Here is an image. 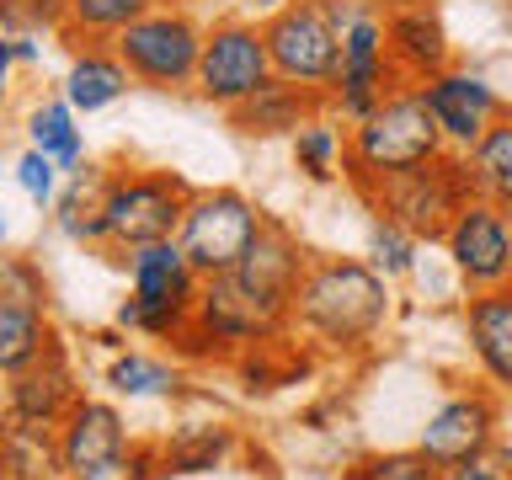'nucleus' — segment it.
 <instances>
[{
    "label": "nucleus",
    "mask_w": 512,
    "mask_h": 480,
    "mask_svg": "<svg viewBox=\"0 0 512 480\" xmlns=\"http://www.w3.org/2000/svg\"><path fill=\"white\" fill-rule=\"evenodd\" d=\"M390 315V278L358 256H310L294 294V326L331 352H363Z\"/></svg>",
    "instance_id": "1"
},
{
    "label": "nucleus",
    "mask_w": 512,
    "mask_h": 480,
    "mask_svg": "<svg viewBox=\"0 0 512 480\" xmlns=\"http://www.w3.org/2000/svg\"><path fill=\"white\" fill-rule=\"evenodd\" d=\"M448 155V139L438 118H432L422 86H400L384 107H374L363 123L347 128V166L342 176L358 187V198H368L379 182L411 171V166H427V160Z\"/></svg>",
    "instance_id": "2"
},
{
    "label": "nucleus",
    "mask_w": 512,
    "mask_h": 480,
    "mask_svg": "<svg viewBox=\"0 0 512 480\" xmlns=\"http://www.w3.org/2000/svg\"><path fill=\"white\" fill-rule=\"evenodd\" d=\"M198 267L187 262L182 240H150V246L128 251V299L118 304V326L144 336H182L192 326V304H198Z\"/></svg>",
    "instance_id": "3"
},
{
    "label": "nucleus",
    "mask_w": 512,
    "mask_h": 480,
    "mask_svg": "<svg viewBox=\"0 0 512 480\" xmlns=\"http://www.w3.org/2000/svg\"><path fill=\"white\" fill-rule=\"evenodd\" d=\"M470 198H475L470 166H464V155L448 150L438 160H427V166H411L390 176V182H379L363 203L374 214H390L395 224H406L416 240H443Z\"/></svg>",
    "instance_id": "4"
},
{
    "label": "nucleus",
    "mask_w": 512,
    "mask_h": 480,
    "mask_svg": "<svg viewBox=\"0 0 512 480\" xmlns=\"http://www.w3.org/2000/svg\"><path fill=\"white\" fill-rule=\"evenodd\" d=\"M208 27L176 0H160L150 16H139L123 38H112V48L123 54V64L134 70L139 86L150 91H187L198 86V59H203Z\"/></svg>",
    "instance_id": "5"
},
{
    "label": "nucleus",
    "mask_w": 512,
    "mask_h": 480,
    "mask_svg": "<svg viewBox=\"0 0 512 480\" xmlns=\"http://www.w3.org/2000/svg\"><path fill=\"white\" fill-rule=\"evenodd\" d=\"M262 230H267V214L246 198V192L203 187V192H192L176 240H182L187 262L198 267V278H224V272H235L251 256Z\"/></svg>",
    "instance_id": "6"
},
{
    "label": "nucleus",
    "mask_w": 512,
    "mask_h": 480,
    "mask_svg": "<svg viewBox=\"0 0 512 480\" xmlns=\"http://www.w3.org/2000/svg\"><path fill=\"white\" fill-rule=\"evenodd\" d=\"M272 75V54H267V32L251 16H219L208 22L203 38V59H198V91L208 107L235 112L240 102H251Z\"/></svg>",
    "instance_id": "7"
},
{
    "label": "nucleus",
    "mask_w": 512,
    "mask_h": 480,
    "mask_svg": "<svg viewBox=\"0 0 512 480\" xmlns=\"http://www.w3.org/2000/svg\"><path fill=\"white\" fill-rule=\"evenodd\" d=\"M192 203V187L176 171H112L107 182V235L118 251L150 246L182 230V214Z\"/></svg>",
    "instance_id": "8"
},
{
    "label": "nucleus",
    "mask_w": 512,
    "mask_h": 480,
    "mask_svg": "<svg viewBox=\"0 0 512 480\" xmlns=\"http://www.w3.org/2000/svg\"><path fill=\"white\" fill-rule=\"evenodd\" d=\"M384 6H390V0H384ZM384 6L368 11V16H358V22L342 32V64H336L331 112H336L347 128L363 123L374 107H384L400 86H411V80L395 70L390 27H384Z\"/></svg>",
    "instance_id": "9"
},
{
    "label": "nucleus",
    "mask_w": 512,
    "mask_h": 480,
    "mask_svg": "<svg viewBox=\"0 0 512 480\" xmlns=\"http://www.w3.org/2000/svg\"><path fill=\"white\" fill-rule=\"evenodd\" d=\"M283 326H288L283 315H272L251 288H240L235 272H224V278H203L198 304H192V326L176 342L187 352H246L272 342Z\"/></svg>",
    "instance_id": "10"
},
{
    "label": "nucleus",
    "mask_w": 512,
    "mask_h": 480,
    "mask_svg": "<svg viewBox=\"0 0 512 480\" xmlns=\"http://www.w3.org/2000/svg\"><path fill=\"white\" fill-rule=\"evenodd\" d=\"M262 32H267L272 75L331 96L336 64H342V32H336V22L326 16L320 0H294V6H283L278 16L262 22Z\"/></svg>",
    "instance_id": "11"
},
{
    "label": "nucleus",
    "mask_w": 512,
    "mask_h": 480,
    "mask_svg": "<svg viewBox=\"0 0 512 480\" xmlns=\"http://www.w3.org/2000/svg\"><path fill=\"white\" fill-rule=\"evenodd\" d=\"M448 262L464 278L470 294H486V288L512 283V214L496 208L486 198H470L464 214L454 219V230L443 235Z\"/></svg>",
    "instance_id": "12"
},
{
    "label": "nucleus",
    "mask_w": 512,
    "mask_h": 480,
    "mask_svg": "<svg viewBox=\"0 0 512 480\" xmlns=\"http://www.w3.org/2000/svg\"><path fill=\"white\" fill-rule=\"evenodd\" d=\"M416 86H422L432 118H438L454 155H470L475 144L486 139V128L507 112L502 91H496L480 70H464V64H448V70H438L432 80H416Z\"/></svg>",
    "instance_id": "13"
},
{
    "label": "nucleus",
    "mask_w": 512,
    "mask_h": 480,
    "mask_svg": "<svg viewBox=\"0 0 512 480\" xmlns=\"http://www.w3.org/2000/svg\"><path fill=\"white\" fill-rule=\"evenodd\" d=\"M80 406L75 390V368L64 358V347L54 342L43 358H32L27 368L6 374V422L27 427H64V416Z\"/></svg>",
    "instance_id": "14"
},
{
    "label": "nucleus",
    "mask_w": 512,
    "mask_h": 480,
    "mask_svg": "<svg viewBox=\"0 0 512 480\" xmlns=\"http://www.w3.org/2000/svg\"><path fill=\"white\" fill-rule=\"evenodd\" d=\"M304 267H310V256H304V246L294 240V230L278 224V219H267L262 240H256L251 256L235 267V278H240V288H251L272 315L294 320V294H299Z\"/></svg>",
    "instance_id": "15"
},
{
    "label": "nucleus",
    "mask_w": 512,
    "mask_h": 480,
    "mask_svg": "<svg viewBox=\"0 0 512 480\" xmlns=\"http://www.w3.org/2000/svg\"><path fill=\"white\" fill-rule=\"evenodd\" d=\"M486 443H496V400L491 395H454V400H443L438 411L427 416V427H422V454L438 464V470H454L459 459H470L480 454Z\"/></svg>",
    "instance_id": "16"
},
{
    "label": "nucleus",
    "mask_w": 512,
    "mask_h": 480,
    "mask_svg": "<svg viewBox=\"0 0 512 480\" xmlns=\"http://www.w3.org/2000/svg\"><path fill=\"white\" fill-rule=\"evenodd\" d=\"M384 27H390V54H395V70L411 80H432L438 70H448V32H443V16L432 0H390L384 6Z\"/></svg>",
    "instance_id": "17"
},
{
    "label": "nucleus",
    "mask_w": 512,
    "mask_h": 480,
    "mask_svg": "<svg viewBox=\"0 0 512 480\" xmlns=\"http://www.w3.org/2000/svg\"><path fill=\"white\" fill-rule=\"evenodd\" d=\"M59 448H64V470L80 480V475H91L128 454V427L107 400H80L59 427Z\"/></svg>",
    "instance_id": "18"
},
{
    "label": "nucleus",
    "mask_w": 512,
    "mask_h": 480,
    "mask_svg": "<svg viewBox=\"0 0 512 480\" xmlns=\"http://www.w3.org/2000/svg\"><path fill=\"white\" fill-rule=\"evenodd\" d=\"M331 107L326 91H310V86H294V80H267L251 102H240L230 118L246 139H278V134H299L310 118Z\"/></svg>",
    "instance_id": "19"
},
{
    "label": "nucleus",
    "mask_w": 512,
    "mask_h": 480,
    "mask_svg": "<svg viewBox=\"0 0 512 480\" xmlns=\"http://www.w3.org/2000/svg\"><path fill=\"white\" fill-rule=\"evenodd\" d=\"M464 331H470V352L486 368V379L512 390V283L470 294V304H464Z\"/></svg>",
    "instance_id": "20"
},
{
    "label": "nucleus",
    "mask_w": 512,
    "mask_h": 480,
    "mask_svg": "<svg viewBox=\"0 0 512 480\" xmlns=\"http://www.w3.org/2000/svg\"><path fill=\"white\" fill-rule=\"evenodd\" d=\"M128 86H139L134 70L123 64L118 48L107 43H75L70 48V70H64V102L75 112H102L112 102H123Z\"/></svg>",
    "instance_id": "21"
},
{
    "label": "nucleus",
    "mask_w": 512,
    "mask_h": 480,
    "mask_svg": "<svg viewBox=\"0 0 512 480\" xmlns=\"http://www.w3.org/2000/svg\"><path fill=\"white\" fill-rule=\"evenodd\" d=\"M107 182H112V171H102V166L70 171V182L59 187V203H54V224H59L64 240H75V246H112V235H107Z\"/></svg>",
    "instance_id": "22"
},
{
    "label": "nucleus",
    "mask_w": 512,
    "mask_h": 480,
    "mask_svg": "<svg viewBox=\"0 0 512 480\" xmlns=\"http://www.w3.org/2000/svg\"><path fill=\"white\" fill-rule=\"evenodd\" d=\"M48 347H54V331H48V299L0 288V368L16 374V368H27L32 358H43Z\"/></svg>",
    "instance_id": "23"
},
{
    "label": "nucleus",
    "mask_w": 512,
    "mask_h": 480,
    "mask_svg": "<svg viewBox=\"0 0 512 480\" xmlns=\"http://www.w3.org/2000/svg\"><path fill=\"white\" fill-rule=\"evenodd\" d=\"M64 448L59 427H27L6 422V443H0V480H64Z\"/></svg>",
    "instance_id": "24"
},
{
    "label": "nucleus",
    "mask_w": 512,
    "mask_h": 480,
    "mask_svg": "<svg viewBox=\"0 0 512 480\" xmlns=\"http://www.w3.org/2000/svg\"><path fill=\"white\" fill-rule=\"evenodd\" d=\"M464 166H470L475 198H486V203L512 214V112H502V118L486 128V139L464 155Z\"/></svg>",
    "instance_id": "25"
},
{
    "label": "nucleus",
    "mask_w": 512,
    "mask_h": 480,
    "mask_svg": "<svg viewBox=\"0 0 512 480\" xmlns=\"http://www.w3.org/2000/svg\"><path fill=\"white\" fill-rule=\"evenodd\" d=\"M160 0H70V27L59 32L64 43H112L123 38L139 16H150Z\"/></svg>",
    "instance_id": "26"
},
{
    "label": "nucleus",
    "mask_w": 512,
    "mask_h": 480,
    "mask_svg": "<svg viewBox=\"0 0 512 480\" xmlns=\"http://www.w3.org/2000/svg\"><path fill=\"white\" fill-rule=\"evenodd\" d=\"M27 134H32V150H43L59 171H80V160H86V139H80L75 107L64 102V96H59V102H38V107H32Z\"/></svg>",
    "instance_id": "27"
},
{
    "label": "nucleus",
    "mask_w": 512,
    "mask_h": 480,
    "mask_svg": "<svg viewBox=\"0 0 512 480\" xmlns=\"http://www.w3.org/2000/svg\"><path fill=\"white\" fill-rule=\"evenodd\" d=\"M230 448H235V432L230 427L192 422L182 432H171V443L160 448V470H166V475H203V470H214V464H224Z\"/></svg>",
    "instance_id": "28"
},
{
    "label": "nucleus",
    "mask_w": 512,
    "mask_h": 480,
    "mask_svg": "<svg viewBox=\"0 0 512 480\" xmlns=\"http://www.w3.org/2000/svg\"><path fill=\"white\" fill-rule=\"evenodd\" d=\"M294 166L310 176V182H336V171L347 166V139L336 134V123L320 112L294 134Z\"/></svg>",
    "instance_id": "29"
},
{
    "label": "nucleus",
    "mask_w": 512,
    "mask_h": 480,
    "mask_svg": "<svg viewBox=\"0 0 512 480\" xmlns=\"http://www.w3.org/2000/svg\"><path fill=\"white\" fill-rule=\"evenodd\" d=\"M107 384L118 395H176V390H182L176 368L150 358V352H123V358L107 368Z\"/></svg>",
    "instance_id": "30"
},
{
    "label": "nucleus",
    "mask_w": 512,
    "mask_h": 480,
    "mask_svg": "<svg viewBox=\"0 0 512 480\" xmlns=\"http://www.w3.org/2000/svg\"><path fill=\"white\" fill-rule=\"evenodd\" d=\"M368 262H374L384 278H406L416 267V235L406 224H395L390 214H374L368 219Z\"/></svg>",
    "instance_id": "31"
},
{
    "label": "nucleus",
    "mask_w": 512,
    "mask_h": 480,
    "mask_svg": "<svg viewBox=\"0 0 512 480\" xmlns=\"http://www.w3.org/2000/svg\"><path fill=\"white\" fill-rule=\"evenodd\" d=\"M347 480H443V470L422 448H400V454H368Z\"/></svg>",
    "instance_id": "32"
},
{
    "label": "nucleus",
    "mask_w": 512,
    "mask_h": 480,
    "mask_svg": "<svg viewBox=\"0 0 512 480\" xmlns=\"http://www.w3.org/2000/svg\"><path fill=\"white\" fill-rule=\"evenodd\" d=\"M6 32H64L70 27V0H0Z\"/></svg>",
    "instance_id": "33"
},
{
    "label": "nucleus",
    "mask_w": 512,
    "mask_h": 480,
    "mask_svg": "<svg viewBox=\"0 0 512 480\" xmlns=\"http://www.w3.org/2000/svg\"><path fill=\"white\" fill-rule=\"evenodd\" d=\"M59 176H64V171H59L43 150H32V144L16 155V182H22V192H27L38 208H54V203H59Z\"/></svg>",
    "instance_id": "34"
},
{
    "label": "nucleus",
    "mask_w": 512,
    "mask_h": 480,
    "mask_svg": "<svg viewBox=\"0 0 512 480\" xmlns=\"http://www.w3.org/2000/svg\"><path fill=\"white\" fill-rule=\"evenodd\" d=\"M443 480H512V448L507 443H486L480 454L459 459L454 470H443Z\"/></svg>",
    "instance_id": "35"
},
{
    "label": "nucleus",
    "mask_w": 512,
    "mask_h": 480,
    "mask_svg": "<svg viewBox=\"0 0 512 480\" xmlns=\"http://www.w3.org/2000/svg\"><path fill=\"white\" fill-rule=\"evenodd\" d=\"M155 464H160V454H150V448H128L123 459H112L80 480H155Z\"/></svg>",
    "instance_id": "36"
},
{
    "label": "nucleus",
    "mask_w": 512,
    "mask_h": 480,
    "mask_svg": "<svg viewBox=\"0 0 512 480\" xmlns=\"http://www.w3.org/2000/svg\"><path fill=\"white\" fill-rule=\"evenodd\" d=\"M6 64H38L43 59V32H6Z\"/></svg>",
    "instance_id": "37"
},
{
    "label": "nucleus",
    "mask_w": 512,
    "mask_h": 480,
    "mask_svg": "<svg viewBox=\"0 0 512 480\" xmlns=\"http://www.w3.org/2000/svg\"><path fill=\"white\" fill-rule=\"evenodd\" d=\"M240 379H246L251 395H256V390H278V368H272L262 352H256V358H240Z\"/></svg>",
    "instance_id": "38"
},
{
    "label": "nucleus",
    "mask_w": 512,
    "mask_h": 480,
    "mask_svg": "<svg viewBox=\"0 0 512 480\" xmlns=\"http://www.w3.org/2000/svg\"><path fill=\"white\" fill-rule=\"evenodd\" d=\"M240 11L251 16V22H267V16H278L283 6H294V0H235Z\"/></svg>",
    "instance_id": "39"
}]
</instances>
